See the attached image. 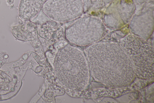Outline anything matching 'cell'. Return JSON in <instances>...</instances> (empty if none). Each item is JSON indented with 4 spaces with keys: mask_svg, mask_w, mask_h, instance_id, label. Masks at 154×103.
Segmentation results:
<instances>
[{
    "mask_svg": "<svg viewBox=\"0 0 154 103\" xmlns=\"http://www.w3.org/2000/svg\"><path fill=\"white\" fill-rule=\"evenodd\" d=\"M42 9L51 19L63 22L79 17L82 13L83 5L81 0H48Z\"/></svg>",
    "mask_w": 154,
    "mask_h": 103,
    "instance_id": "5",
    "label": "cell"
},
{
    "mask_svg": "<svg viewBox=\"0 0 154 103\" xmlns=\"http://www.w3.org/2000/svg\"><path fill=\"white\" fill-rule=\"evenodd\" d=\"M46 0H21L19 10L20 17L29 20L35 17L42 8Z\"/></svg>",
    "mask_w": 154,
    "mask_h": 103,
    "instance_id": "7",
    "label": "cell"
},
{
    "mask_svg": "<svg viewBox=\"0 0 154 103\" xmlns=\"http://www.w3.org/2000/svg\"><path fill=\"white\" fill-rule=\"evenodd\" d=\"M120 45L133 65L135 75L143 79L154 78V49L146 40L134 34L122 39Z\"/></svg>",
    "mask_w": 154,
    "mask_h": 103,
    "instance_id": "3",
    "label": "cell"
},
{
    "mask_svg": "<svg viewBox=\"0 0 154 103\" xmlns=\"http://www.w3.org/2000/svg\"><path fill=\"white\" fill-rule=\"evenodd\" d=\"M54 68L57 79L64 87L82 91L88 86V66L83 52L78 48L67 45L60 49L55 58Z\"/></svg>",
    "mask_w": 154,
    "mask_h": 103,
    "instance_id": "2",
    "label": "cell"
},
{
    "mask_svg": "<svg viewBox=\"0 0 154 103\" xmlns=\"http://www.w3.org/2000/svg\"><path fill=\"white\" fill-rule=\"evenodd\" d=\"M89 69L97 81L112 88L124 87L135 76L129 57L120 45L99 42L90 45L86 50Z\"/></svg>",
    "mask_w": 154,
    "mask_h": 103,
    "instance_id": "1",
    "label": "cell"
},
{
    "mask_svg": "<svg viewBox=\"0 0 154 103\" xmlns=\"http://www.w3.org/2000/svg\"><path fill=\"white\" fill-rule=\"evenodd\" d=\"M132 22L131 27L134 34L146 40L152 33L153 28V19L152 16H139L136 17Z\"/></svg>",
    "mask_w": 154,
    "mask_h": 103,
    "instance_id": "6",
    "label": "cell"
},
{
    "mask_svg": "<svg viewBox=\"0 0 154 103\" xmlns=\"http://www.w3.org/2000/svg\"><path fill=\"white\" fill-rule=\"evenodd\" d=\"M105 29L98 18L85 16L77 20L66 29L65 36L70 43L76 45H91L102 37Z\"/></svg>",
    "mask_w": 154,
    "mask_h": 103,
    "instance_id": "4",
    "label": "cell"
}]
</instances>
